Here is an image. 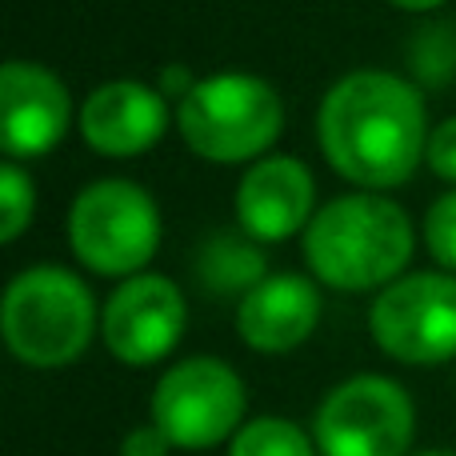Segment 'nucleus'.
I'll list each match as a JSON object with an SVG mask.
<instances>
[{
    "instance_id": "f257e3e1",
    "label": "nucleus",
    "mask_w": 456,
    "mask_h": 456,
    "mask_svg": "<svg viewBox=\"0 0 456 456\" xmlns=\"http://www.w3.org/2000/svg\"><path fill=\"white\" fill-rule=\"evenodd\" d=\"M316 144L332 173L356 189H401L417 165H425V101L417 85L396 72L356 69L324 93L316 109Z\"/></svg>"
},
{
    "instance_id": "f03ea898",
    "label": "nucleus",
    "mask_w": 456,
    "mask_h": 456,
    "mask_svg": "<svg viewBox=\"0 0 456 456\" xmlns=\"http://www.w3.org/2000/svg\"><path fill=\"white\" fill-rule=\"evenodd\" d=\"M417 248L409 213L385 192L356 189L316 208L305 228L308 273L337 292H372L404 276Z\"/></svg>"
},
{
    "instance_id": "7ed1b4c3",
    "label": "nucleus",
    "mask_w": 456,
    "mask_h": 456,
    "mask_svg": "<svg viewBox=\"0 0 456 456\" xmlns=\"http://www.w3.org/2000/svg\"><path fill=\"white\" fill-rule=\"evenodd\" d=\"M96 300L77 273L61 265H32L4 289L0 329L4 345L28 369H69L96 337Z\"/></svg>"
},
{
    "instance_id": "20e7f679",
    "label": "nucleus",
    "mask_w": 456,
    "mask_h": 456,
    "mask_svg": "<svg viewBox=\"0 0 456 456\" xmlns=\"http://www.w3.org/2000/svg\"><path fill=\"white\" fill-rule=\"evenodd\" d=\"M176 133L208 165H248L281 141L284 101L265 77L213 72L176 104Z\"/></svg>"
},
{
    "instance_id": "39448f33",
    "label": "nucleus",
    "mask_w": 456,
    "mask_h": 456,
    "mask_svg": "<svg viewBox=\"0 0 456 456\" xmlns=\"http://www.w3.org/2000/svg\"><path fill=\"white\" fill-rule=\"evenodd\" d=\"M72 256L96 276H136L160 248V208L152 192L125 176L93 181L69 208Z\"/></svg>"
},
{
    "instance_id": "423d86ee",
    "label": "nucleus",
    "mask_w": 456,
    "mask_h": 456,
    "mask_svg": "<svg viewBox=\"0 0 456 456\" xmlns=\"http://www.w3.org/2000/svg\"><path fill=\"white\" fill-rule=\"evenodd\" d=\"M248 393L232 364L216 356H184L160 372L149 396V420L173 441V449L208 452L232 441L248 417Z\"/></svg>"
},
{
    "instance_id": "0eeeda50",
    "label": "nucleus",
    "mask_w": 456,
    "mask_h": 456,
    "mask_svg": "<svg viewBox=\"0 0 456 456\" xmlns=\"http://www.w3.org/2000/svg\"><path fill=\"white\" fill-rule=\"evenodd\" d=\"M321 456H412L417 404L380 372H356L324 393L313 412Z\"/></svg>"
},
{
    "instance_id": "6e6552de",
    "label": "nucleus",
    "mask_w": 456,
    "mask_h": 456,
    "mask_svg": "<svg viewBox=\"0 0 456 456\" xmlns=\"http://www.w3.org/2000/svg\"><path fill=\"white\" fill-rule=\"evenodd\" d=\"M369 332L385 356L401 364L456 361V273H404L377 292Z\"/></svg>"
},
{
    "instance_id": "1a4fd4ad",
    "label": "nucleus",
    "mask_w": 456,
    "mask_h": 456,
    "mask_svg": "<svg viewBox=\"0 0 456 456\" xmlns=\"http://www.w3.org/2000/svg\"><path fill=\"white\" fill-rule=\"evenodd\" d=\"M184 324H189V300L173 276L160 273L125 276L101 308L104 348L128 369L160 364L181 345Z\"/></svg>"
},
{
    "instance_id": "9d476101",
    "label": "nucleus",
    "mask_w": 456,
    "mask_h": 456,
    "mask_svg": "<svg viewBox=\"0 0 456 456\" xmlns=\"http://www.w3.org/2000/svg\"><path fill=\"white\" fill-rule=\"evenodd\" d=\"M72 125L69 85L37 61L0 69V149L8 160H37L64 141Z\"/></svg>"
},
{
    "instance_id": "9b49d317",
    "label": "nucleus",
    "mask_w": 456,
    "mask_h": 456,
    "mask_svg": "<svg viewBox=\"0 0 456 456\" xmlns=\"http://www.w3.org/2000/svg\"><path fill=\"white\" fill-rule=\"evenodd\" d=\"M316 216V181L300 157H260L236 184V224L260 244L305 232Z\"/></svg>"
},
{
    "instance_id": "f8f14e48",
    "label": "nucleus",
    "mask_w": 456,
    "mask_h": 456,
    "mask_svg": "<svg viewBox=\"0 0 456 456\" xmlns=\"http://www.w3.org/2000/svg\"><path fill=\"white\" fill-rule=\"evenodd\" d=\"M321 284L300 273H268L244 300H236V332L252 353L284 356L300 348L321 324Z\"/></svg>"
},
{
    "instance_id": "ddd939ff",
    "label": "nucleus",
    "mask_w": 456,
    "mask_h": 456,
    "mask_svg": "<svg viewBox=\"0 0 456 456\" xmlns=\"http://www.w3.org/2000/svg\"><path fill=\"white\" fill-rule=\"evenodd\" d=\"M168 101L144 80H109L80 104V136L101 157H141L165 136Z\"/></svg>"
},
{
    "instance_id": "4468645a",
    "label": "nucleus",
    "mask_w": 456,
    "mask_h": 456,
    "mask_svg": "<svg viewBox=\"0 0 456 456\" xmlns=\"http://www.w3.org/2000/svg\"><path fill=\"white\" fill-rule=\"evenodd\" d=\"M260 240L236 232H213L205 236V244L197 248V281L208 297H236L244 300L260 281L268 276L265 252L256 248Z\"/></svg>"
},
{
    "instance_id": "2eb2a0df",
    "label": "nucleus",
    "mask_w": 456,
    "mask_h": 456,
    "mask_svg": "<svg viewBox=\"0 0 456 456\" xmlns=\"http://www.w3.org/2000/svg\"><path fill=\"white\" fill-rule=\"evenodd\" d=\"M228 456H321L316 436L289 417H252L228 441Z\"/></svg>"
},
{
    "instance_id": "dca6fc26",
    "label": "nucleus",
    "mask_w": 456,
    "mask_h": 456,
    "mask_svg": "<svg viewBox=\"0 0 456 456\" xmlns=\"http://www.w3.org/2000/svg\"><path fill=\"white\" fill-rule=\"evenodd\" d=\"M409 69L425 85H449L456 80V24H425L409 40Z\"/></svg>"
},
{
    "instance_id": "f3484780",
    "label": "nucleus",
    "mask_w": 456,
    "mask_h": 456,
    "mask_svg": "<svg viewBox=\"0 0 456 456\" xmlns=\"http://www.w3.org/2000/svg\"><path fill=\"white\" fill-rule=\"evenodd\" d=\"M37 216V184L20 168V160L0 165V240L12 244Z\"/></svg>"
},
{
    "instance_id": "a211bd4d",
    "label": "nucleus",
    "mask_w": 456,
    "mask_h": 456,
    "mask_svg": "<svg viewBox=\"0 0 456 456\" xmlns=\"http://www.w3.org/2000/svg\"><path fill=\"white\" fill-rule=\"evenodd\" d=\"M425 248L444 273H456V189L436 197L425 213Z\"/></svg>"
},
{
    "instance_id": "6ab92c4d",
    "label": "nucleus",
    "mask_w": 456,
    "mask_h": 456,
    "mask_svg": "<svg viewBox=\"0 0 456 456\" xmlns=\"http://www.w3.org/2000/svg\"><path fill=\"white\" fill-rule=\"evenodd\" d=\"M425 165L433 168V176L456 184V117H449V120H441V125L428 128Z\"/></svg>"
},
{
    "instance_id": "aec40b11",
    "label": "nucleus",
    "mask_w": 456,
    "mask_h": 456,
    "mask_svg": "<svg viewBox=\"0 0 456 456\" xmlns=\"http://www.w3.org/2000/svg\"><path fill=\"white\" fill-rule=\"evenodd\" d=\"M173 452V441L160 433L157 425H136L120 436V456H168Z\"/></svg>"
},
{
    "instance_id": "412c9836",
    "label": "nucleus",
    "mask_w": 456,
    "mask_h": 456,
    "mask_svg": "<svg viewBox=\"0 0 456 456\" xmlns=\"http://www.w3.org/2000/svg\"><path fill=\"white\" fill-rule=\"evenodd\" d=\"M157 88L165 93V101H176V104H181L184 96L197 88V77H192V69H184V64H168V69H160Z\"/></svg>"
},
{
    "instance_id": "4be33fe9",
    "label": "nucleus",
    "mask_w": 456,
    "mask_h": 456,
    "mask_svg": "<svg viewBox=\"0 0 456 456\" xmlns=\"http://www.w3.org/2000/svg\"><path fill=\"white\" fill-rule=\"evenodd\" d=\"M393 8H404V12H433V8L449 4V0H388Z\"/></svg>"
},
{
    "instance_id": "5701e85b",
    "label": "nucleus",
    "mask_w": 456,
    "mask_h": 456,
    "mask_svg": "<svg viewBox=\"0 0 456 456\" xmlns=\"http://www.w3.org/2000/svg\"><path fill=\"white\" fill-rule=\"evenodd\" d=\"M412 456H456V452H444V449H428V452H412Z\"/></svg>"
}]
</instances>
